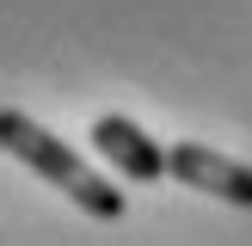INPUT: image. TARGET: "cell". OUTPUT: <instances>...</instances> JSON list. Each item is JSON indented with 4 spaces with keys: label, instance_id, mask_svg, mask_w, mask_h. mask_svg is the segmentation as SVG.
I'll use <instances>...</instances> for the list:
<instances>
[{
    "label": "cell",
    "instance_id": "1",
    "mask_svg": "<svg viewBox=\"0 0 252 246\" xmlns=\"http://www.w3.org/2000/svg\"><path fill=\"white\" fill-rule=\"evenodd\" d=\"M0 154H12L19 166H31L37 179H49L56 191H68L86 215H98V221H117L123 215V191H117V184L98 179L62 135H49L43 123L25 117V111H0Z\"/></svg>",
    "mask_w": 252,
    "mask_h": 246
},
{
    "label": "cell",
    "instance_id": "2",
    "mask_svg": "<svg viewBox=\"0 0 252 246\" xmlns=\"http://www.w3.org/2000/svg\"><path fill=\"white\" fill-rule=\"evenodd\" d=\"M166 172L179 184H197V191L234 203V209H252V166L216 154V148H203V142H172L166 148Z\"/></svg>",
    "mask_w": 252,
    "mask_h": 246
},
{
    "label": "cell",
    "instance_id": "3",
    "mask_svg": "<svg viewBox=\"0 0 252 246\" xmlns=\"http://www.w3.org/2000/svg\"><path fill=\"white\" fill-rule=\"evenodd\" d=\"M86 135H93L98 160H111L129 184L166 179V148H160L142 123H129V117H117V111H111V117H93V129H86Z\"/></svg>",
    "mask_w": 252,
    "mask_h": 246
}]
</instances>
